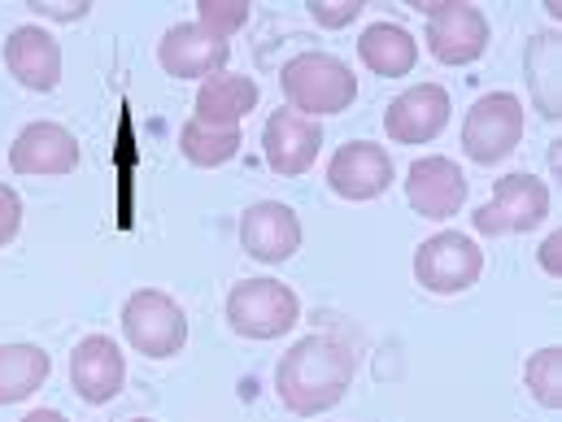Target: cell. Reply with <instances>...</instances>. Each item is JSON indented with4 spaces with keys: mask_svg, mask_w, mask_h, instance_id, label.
I'll use <instances>...</instances> for the list:
<instances>
[{
    "mask_svg": "<svg viewBox=\"0 0 562 422\" xmlns=\"http://www.w3.org/2000/svg\"><path fill=\"white\" fill-rule=\"evenodd\" d=\"M353 370H358L353 349L340 335H305L280 357L276 392H280L288 414L314 419V414H327L331 406L345 401Z\"/></svg>",
    "mask_w": 562,
    "mask_h": 422,
    "instance_id": "cell-1",
    "label": "cell"
},
{
    "mask_svg": "<svg viewBox=\"0 0 562 422\" xmlns=\"http://www.w3.org/2000/svg\"><path fill=\"white\" fill-rule=\"evenodd\" d=\"M280 88L288 110L301 118L345 114L358 101V75L331 53H296L280 70Z\"/></svg>",
    "mask_w": 562,
    "mask_h": 422,
    "instance_id": "cell-2",
    "label": "cell"
},
{
    "mask_svg": "<svg viewBox=\"0 0 562 422\" xmlns=\"http://www.w3.org/2000/svg\"><path fill=\"white\" fill-rule=\"evenodd\" d=\"M411 4L427 18L423 44L440 66H471L488 53L493 26L480 4L467 0H411Z\"/></svg>",
    "mask_w": 562,
    "mask_h": 422,
    "instance_id": "cell-3",
    "label": "cell"
},
{
    "mask_svg": "<svg viewBox=\"0 0 562 422\" xmlns=\"http://www.w3.org/2000/svg\"><path fill=\"white\" fill-rule=\"evenodd\" d=\"M550 218V183L524 170H510L493 183V196L471 214L475 231L497 240V236H528Z\"/></svg>",
    "mask_w": 562,
    "mask_h": 422,
    "instance_id": "cell-4",
    "label": "cell"
},
{
    "mask_svg": "<svg viewBox=\"0 0 562 422\" xmlns=\"http://www.w3.org/2000/svg\"><path fill=\"white\" fill-rule=\"evenodd\" d=\"M123 335L136 353L166 362V357L183 353V344H188V313L161 287H140L123 305Z\"/></svg>",
    "mask_w": 562,
    "mask_h": 422,
    "instance_id": "cell-5",
    "label": "cell"
},
{
    "mask_svg": "<svg viewBox=\"0 0 562 422\" xmlns=\"http://www.w3.org/2000/svg\"><path fill=\"white\" fill-rule=\"evenodd\" d=\"M301 300L280 280H245L227 292V327L245 340H280L296 327Z\"/></svg>",
    "mask_w": 562,
    "mask_h": 422,
    "instance_id": "cell-6",
    "label": "cell"
},
{
    "mask_svg": "<svg viewBox=\"0 0 562 422\" xmlns=\"http://www.w3.org/2000/svg\"><path fill=\"white\" fill-rule=\"evenodd\" d=\"M524 101L515 92H488L467 110L462 123V152L475 166H497L524 144Z\"/></svg>",
    "mask_w": 562,
    "mask_h": 422,
    "instance_id": "cell-7",
    "label": "cell"
},
{
    "mask_svg": "<svg viewBox=\"0 0 562 422\" xmlns=\"http://www.w3.org/2000/svg\"><path fill=\"white\" fill-rule=\"evenodd\" d=\"M484 275V249L462 231H436L415 249V283L431 296H462Z\"/></svg>",
    "mask_w": 562,
    "mask_h": 422,
    "instance_id": "cell-8",
    "label": "cell"
},
{
    "mask_svg": "<svg viewBox=\"0 0 562 422\" xmlns=\"http://www.w3.org/2000/svg\"><path fill=\"white\" fill-rule=\"evenodd\" d=\"M397 166L389 157V148L375 140H353L331 152L327 161V187L340 201H375L393 187Z\"/></svg>",
    "mask_w": 562,
    "mask_h": 422,
    "instance_id": "cell-9",
    "label": "cell"
},
{
    "mask_svg": "<svg viewBox=\"0 0 562 422\" xmlns=\"http://www.w3.org/2000/svg\"><path fill=\"white\" fill-rule=\"evenodd\" d=\"M227 57H232V44L223 35L205 31L201 22H175L157 39V66L170 79H210V75L227 70Z\"/></svg>",
    "mask_w": 562,
    "mask_h": 422,
    "instance_id": "cell-10",
    "label": "cell"
},
{
    "mask_svg": "<svg viewBox=\"0 0 562 422\" xmlns=\"http://www.w3.org/2000/svg\"><path fill=\"white\" fill-rule=\"evenodd\" d=\"M467 192H471V183L453 157L427 152L406 170V201L419 218H431V223L453 218L467 205Z\"/></svg>",
    "mask_w": 562,
    "mask_h": 422,
    "instance_id": "cell-11",
    "label": "cell"
},
{
    "mask_svg": "<svg viewBox=\"0 0 562 422\" xmlns=\"http://www.w3.org/2000/svg\"><path fill=\"white\" fill-rule=\"evenodd\" d=\"M127 384V357L110 335H83L70 353V388L88 406H110Z\"/></svg>",
    "mask_w": 562,
    "mask_h": 422,
    "instance_id": "cell-12",
    "label": "cell"
},
{
    "mask_svg": "<svg viewBox=\"0 0 562 422\" xmlns=\"http://www.w3.org/2000/svg\"><path fill=\"white\" fill-rule=\"evenodd\" d=\"M449 127V92L440 83H415L397 92L384 110V132L393 144H431Z\"/></svg>",
    "mask_w": 562,
    "mask_h": 422,
    "instance_id": "cell-13",
    "label": "cell"
},
{
    "mask_svg": "<svg viewBox=\"0 0 562 422\" xmlns=\"http://www.w3.org/2000/svg\"><path fill=\"white\" fill-rule=\"evenodd\" d=\"M9 166L18 174L57 179L79 166V140L61 123H26L9 144Z\"/></svg>",
    "mask_w": 562,
    "mask_h": 422,
    "instance_id": "cell-14",
    "label": "cell"
},
{
    "mask_svg": "<svg viewBox=\"0 0 562 422\" xmlns=\"http://www.w3.org/2000/svg\"><path fill=\"white\" fill-rule=\"evenodd\" d=\"M4 66L26 92H53L61 83V44L53 31L22 22L4 39Z\"/></svg>",
    "mask_w": 562,
    "mask_h": 422,
    "instance_id": "cell-15",
    "label": "cell"
},
{
    "mask_svg": "<svg viewBox=\"0 0 562 422\" xmlns=\"http://www.w3.org/2000/svg\"><path fill=\"white\" fill-rule=\"evenodd\" d=\"M240 244L254 262L280 266L301 249V218L280 201H258L240 214Z\"/></svg>",
    "mask_w": 562,
    "mask_h": 422,
    "instance_id": "cell-16",
    "label": "cell"
},
{
    "mask_svg": "<svg viewBox=\"0 0 562 422\" xmlns=\"http://www.w3.org/2000/svg\"><path fill=\"white\" fill-rule=\"evenodd\" d=\"M323 148V127L292 110H276L262 127V157L280 179H301Z\"/></svg>",
    "mask_w": 562,
    "mask_h": 422,
    "instance_id": "cell-17",
    "label": "cell"
},
{
    "mask_svg": "<svg viewBox=\"0 0 562 422\" xmlns=\"http://www.w3.org/2000/svg\"><path fill=\"white\" fill-rule=\"evenodd\" d=\"M258 101H262L258 79L218 70V75L201 79V88H196V123H205V127H240L258 110Z\"/></svg>",
    "mask_w": 562,
    "mask_h": 422,
    "instance_id": "cell-18",
    "label": "cell"
},
{
    "mask_svg": "<svg viewBox=\"0 0 562 422\" xmlns=\"http://www.w3.org/2000/svg\"><path fill=\"white\" fill-rule=\"evenodd\" d=\"M358 57L380 79H402L419 66V39L402 22H371L358 35Z\"/></svg>",
    "mask_w": 562,
    "mask_h": 422,
    "instance_id": "cell-19",
    "label": "cell"
},
{
    "mask_svg": "<svg viewBox=\"0 0 562 422\" xmlns=\"http://www.w3.org/2000/svg\"><path fill=\"white\" fill-rule=\"evenodd\" d=\"M53 375V357L40 344H0V406L35 397Z\"/></svg>",
    "mask_w": 562,
    "mask_h": 422,
    "instance_id": "cell-20",
    "label": "cell"
},
{
    "mask_svg": "<svg viewBox=\"0 0 562 422\" xmlns=\"http://www.w3.org/2000/svg\"><path fill=\"white\" fill-rule=\"evenodd\" d=\"M524 70H528V83H532V101L546 118H559L562 114V88H559V70H562V39L554 31H541L532 35L528 53H524Z\"/></svg>",
    "mask_w": 562,
    "mask_h": 422,
    "instance_id": "cell-21",
    "label": "cell"
},
{
    "mask_svg": "<svg viewBox=\"0 0 562 422\" xmlns=\"http://www.w3.org/2000/svg\"><path fill=\"white\" fill-rule=\"evenodd\" d=\"M240 127H205V123H196V118H188L183 127H179V152L192 161V166H201V170H218V166H227L236 152H240Z\"/></svg>",
    "mask_w": 562,
    "mask_h": 422,
    "instance_id": "cell-22",
    "label": "cell"
},
{
    "mask_svg": "<svg viewBox=\"0 0 562 422\" xmlns=\"http://www.w3.org/2000/svg\"><path fill=\"white\" fill-rule=\"evenodd\" d=\"M524 384L537 397V406L546 410H562V344H546L528 357L524 366Z\"/></svg>",
    "mask_w": 562,
    "mask_h": 422,
    "instance_id": "cell-23",
    "label": "cell"
},
{
    "mask_svg": "<svg viewBox=\"0 0 562 422\" xmlns=\"http://www.w3.org/2000/svg\"><path fill=\"white\" fill-rule=\"evenodd\" d=\"M249 0H196V22L223 39H232L249 22Z\"/></svg>",
    "mask_w": 562,
    "mask_h": 422,
    "instance_id": "cell-24",
    "label": "cell"
},
{
    "mask_svg": "<svg viewBox=\"0 0 562 422\" xmlns=\"http://www.w3.org/2000/svg\"><path fill=\"white\" fill-rule=\"evenodd\" d=\"M305 9H310V18H314L318 26L340 31V26H349V22L362 13V0H310Z\"/></svg>",
    "mask_w": 562,
    "mask_h": 422,
    "instance_id": "cell-25",
    "label": "cell"
},
{
    "mask_svg": "<svg viewBox=\"0 0 562 422\" xmlns=\"http://www.w3.org/2000/svg\"><path fill=\"white\" fill-rule=\"evenodd\" d=\"M18 231H22V196L9 183H0V249L13 244Z\"/></svg>",
    "mask_w": 562,
    "mask_h": 422,
    "instance_id": "cell-26",
    "label": "cell"
},
{
    "mask_svg": "<svg viewBox=\"0 0 562 422\" xmlns=\"http://www.w3.org/2000/svg\"><path fill=\"white\" fill-rule=\"evenodd\" d=\"M31 9L40 13V18H57V22H79V18H88V9H92V0H31Z\"/></svg>",
    "mask_w": 562,
    "mask_h": 422,
    "instance_id": "cell-27",
    "label": "cell"
},
{
    "mask_svg": "<svg viewBox=\"0 0 562 422\" xmlns=\"http://www.w3.org/2000/svg\"><path fill=\"white\" fill-rule=\"evenodd\" d=\"M537 262H541V271H546L550 280H562V227H559V231H550V236L541 240Z\"/></svg>",
    "mask_w": 562,
    "mask_h": 422,
    "instance_id": "cell-28",
    "label": "cell"
},
{
    "mask_svg": "<svg viewBox=\"0 0 562 422\" xmlns=\"http://www.w3.org/2000/svg\"><path fill=\"white\" fill-rule=\"evenodd\" d=\"M22 422H70V419H66L61 410H31Z\"/></svg>",
    "mask_w": 562,
    "mask_h": 422,
    "instance_id": "cell-29",
    "label": "cell"
},
{
    "mask_svg": "<svg viewBox=\"0 0 562 422\" xmlns=\"http://www.w3.org/2000/svg\"><path fill=\"white\" fill-rule=\"evenodd\" d=\"M546 13H550V18H562V0H546Z\"/></svg>",
    "mask_w": 562,
    "mask_h": 422,
    "instance_id": "cell-30",
    "label": "cell"
},
{
    "mask_svg": "<svg viewBox=\"0 0 562 422\" xmlns=\"http://www.w3.org/2000/svg\"><path fill=\"white\" fill-rule=\"evenodd\" d=\"M132 422H153V419H132Z\"/></svg>",
    "mask_w": 562,
    "mask_h": 422,
    "instance_id": "cell-31",
    "label": "cell"
}]
</instances>
